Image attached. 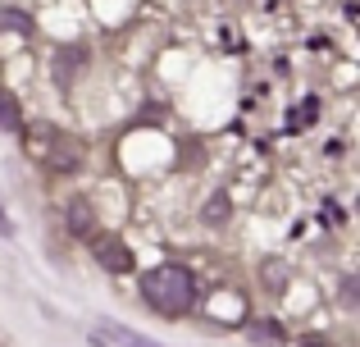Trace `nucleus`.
Masks as SVG:
<instances>
[{"mask_svg":"<svg viewBox=\"0 0 360 347\" xmlns=\"http://www.w3.org/2000/svg\"><path fill=\"white\" fill-rule=\"evenodd\" d=\"M141 297L160 315H187L196 306V284L183 265H155L141 275Z\"/></svg>","mask_w":360,"mask_h":347,"instance_id":"obj_1","label":"nucleus"},{"mask_svg":"<svg viewBox=\"0 0 360 347\" xmlns=\"http://www.w3.org/2000/svg\"><path fill=\"white\" fill-rule=\"evenodd\" d=\"M37 133H41V142H37V146L27 142V151H37L55 174H73V170L82 165V146L73 142V137L55 133V128H37Z\"/></svg>","mask_w":360,"mask_h":347,"instance_id":"obj_2","label":"nucleus"},{"mask_svg":"<svg viewBox=\"0 0 360 347\" xmlns=\"http://www.w3.org/2000/svg\"><path fill=\"white\" fill-rule=\"evenodd\" d=\"M91 256H96L110 275H128L132 270V251L123 247L119 238H110V233H96V238H91Z\"/></svg>","mask_w":360,"mask_h":347,"instance_id":"obj_3","label":"nucleus"},{"mask_svg":"<svg viewBox=\"0 0 360 347\" xmlns=\"http://www.w3.org/2000/svg\"><path fill=\"white\" fill-rule=\"evenodd\" d=\"M246 334H251L255 343H269V347H288V329H283L278 320H251V324H246Z\"/></svg>","mask_w":360,"mask_h":347,"instance_id":"obj_4","label":"nucleus"},{"mask_svg":"<svg viewBox=\"0 0 360 347\" xmlns=\"http://www.w3.org/2000/svg\"><path fill=\"white\" fill-rule=\"evenodd\" d=\"M64 224H69L73 233H91V210H87V201H69V206H64Z\"/></svg>","mask_w":360,"mask_h":347,"instance_id":"obj_5","label":"nucleus"},{"mask_svg":"<svg viewBox=\"0 0 360 347\" xmlns=\"http://www.w3.org/2000/svg\"><path fill=\"white\" fill-rule=\"evenodd\" d=\"M0 128H9V133H18V128H23V115H18V101L9 96V92H0Z\"/></svg>","mask_w":360,"mask_h":347,"instance_id":"obj_6","label":"nucleus"},{"mask_svg":"<svg viewBox=\"0 0 360 347\" xmlns=\"http://www.w3.org/2000/svg\"><path fill=\"white\" fill-rule=\"evenodd\" d=\"M0 23H5L9 32H32V18H27L23 9H0Z\"/></svg>","mask_w":360,"mask_h":347,"instance_id":"obj_7","label":"nucleus"},{"mask_svg":"<svg viewBox=\"0 0 360 347\" xmlns=\"http://www.w3.org/2000/svg\"><path fill=\"white\" fill-rule=\"evenodd\" d=\"M315 110H319V106H315V101H306V106H301V110H297V115H292V119H288V128H306V124H310V119H315Z\"/></svg>","mask_w":360,"mask_h":347,"instance_id":"obj_8","label":"nucleus"},{"mask_svg":"<svg viewBox=\"0 0 360 347\" xmlns=\"http://www.w3.org/2000/svg\"><path fill=\"white\" fill-rule=\"evenodd\" d=\"M224 215H229V201H224V196H214V201L205 206V220H224Z\"/></svg>","mask_w":360,"mask_h":347,"instance_id":"obj_9","label":"nucleus"},{"mask_svg":"<svg viewBox=\"0 0 360 347\" xmlns=\"http://www.w3.org/2000/svg\"><path fill=\"white\" fill-rule=\"evenodd\" d=\"M119 343H123V347H160V343H150V339H137V334H123V329H119Z\"/></svg>","mask_w":360,"mask_h":347,"instance_id":"obj_10","label":"nucleus"},{"mask_svg":"<svg viewBox=\"0 0 360 347\" xmlns=\"http://www.w3.org/2000/svg\"><path fill=\"white\" fill-rule=\"evenodd\" d=\"M0 238H14V224H9V215H5V206H0Z\"/></svg>","mask_w":360,"mask_h":347,"instance_id":"obj_11","label":"nucleus"},{"mask_svg":"<svg viewBox=\"0 0 360 347\" xmlns=\"http://www.w3.org/2000/svg\"><path fill=\"white\" fill-rule=\"evenodd\" d=\"M301 347H328L324 339H315V334H310V339H301Z\"/></svg>","mask_w":360,"mask_h":347,"instance_id":"obj_12","label":"nucleus"}]
</instances>
